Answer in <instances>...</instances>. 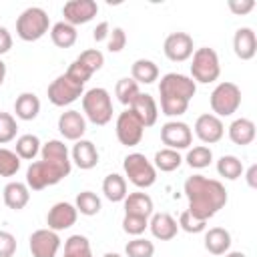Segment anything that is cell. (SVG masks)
I'll use <instances>...</instances> for the list:
<instances>
[{
  "label": "cell",
  "instance_id": "obj_1",
  "mask_svg": "<svg viewBox=\"0 0 257 257\" xmlns=\"http://www.w3.org/2000/svg\"><path fill=\"white\" fill-rule=\"evenodd\" d=\"M185 195L189 199L187 211L201 221H209L227 203V191L223 183L203 175H193L185 181Z\"/></svg>",
  "mask_w": 257,
  "mask_h": 257
},
{
  "label": "cell",
  "instance_id": "obj_2",
  "mask_svg": "<svg viewBox=\"0 0 257 257\" xmlns=\"http://www.w3.org/2000/svg\"><path fill=\"white\" fill-rule=\"evenodd\" d=\"M195 92H197V84L191 76H185L179 72H167L159 82L163 114H167V116L185 114Z\"/></svg>",
  "mask_w": 257,
  "mask_h": 257
},
{
  "label": "cell",
  "instance_id": "obj_3",
  "mask_svg": "<svg viewBox=\"0 0 257 257\" xmlns=\"http://www.w3.org/2000/svg\"><path fill=\"white\" fill-rule=\"evenodd\" d=\"M70 175V159H50L42 157V161L30 163L26 169V185L32 191H42L60 183L64 177Z\"/></svg>",
  "mask_w": 257,
  "mask_h": 257
},
{
  "label": "cell",
  "instance_id": "obj_4",
  "mask_svg": "<svg viewBox=\"0 0 257 257\" xmlns=\"http://www.w3.org/2000/svg\"><path fill=\"white\" fill-rule=\"evenodd\" d=\"M82 110L92 124H106L112 118V100L106 88H90L82 94Z\"/></svg>",
  "mask_w": 257,
  "mask_h": 257
},
{
  "label": "cell",
  "instance_id": "obj_5",
  "mask_svg": "<svg viewBox=\"0 0 257 257\" xmlns=\"http://www.w3.org/2000/svg\"><path fill=\"white\" fill-rule=\"evenodd\" d=\"M48 14L38 6H30L16 20V34L24 42H36L48 32Z\"/></svg>",
  "mask_w": 257,
  "mask_h": 257
},
{
  "label": "cell",
  "instance_id": "obj_6",
  "mask_svg": "<svg viewBox=\"0 0 257 257\" xmlns=\"http://www.w3.org/2000/svg\"><path fill=\"white\" fill-rule=\"evenodd\" d=\"M221 74V64H219V56L213 48L203 46L197 48L193 52V62H191V76L195 82L201 84H209L215 82Z\"/></svg>",
  "mask_w": 257,
  "mask_h": 257
},
{
  "label": "cell",
  "instance_id": "obj_7",
  "mask_svg": "<svg viewBox=\"0 0 257 257\" xmlns=\"http://www.w3.org/2000/svg\"><path fill=\"white\" fill-rule=\"evenodd\" d=\"M209 102L215 116H231L241 106V88L235 82H219L213 88Z\"/></svg>",
  "mask_w": 257,
  "mask_h": 257
},
{
  "label": "cell",
  "instance_id": "obj_8",
  "mask_svg": "<svg viewBox=\"0 0 257 257\" xmlns=\"http://www.w3.org/2000/svg\"><path fill=\"white\" fill-rule=\"evenodd\" d=\"M122 169H124L128 181L139 189H147V187L155 185V181H157V169L143 153L126 155L122 161Z\"/></svg>",
  "mask_w": 257,
  "mask_h": 257
},
{
  "label": "cell",
  "instance_id": "obj_9",
  "mask_svg": "<svg viewBox=\"0 0 257 257\" xmlns=\"http://www.w3.org/2000/svg\"><path fill=\"white\" fill-rule=\"evenodd\" d=\"M82 90H84V84L76 82L72 76H68V74L64 72V74L56 76V78L48 84L46 94H48V100H50L54 106H68V104H72L78 96L84 94Z\"/></svg>",
  "mask_w": 257,
  "mask_h": 257
},
{
  "label": "cell",
  "instance_id": "obj_10",
  "mask_svg": "<svg viewBox=\"0 0 257 257\" xmlns=\"http://www.w3.org/2000/svg\"><path fill=\"white\" fill-rule=\"evenodd\" d=\"M114 131H116V139H118L120 145H124V147H137L141 143V139H143L145 124L141 122V118L131 108H126V110H122L118 114Z\"/></svg>",
  "mask_w": 257,
  "mask_h": 257
},
{
  "label": "cell",
  "instance_id": "obj_11",
  "mask_svg": "<svg viewBox=\"0 0 257 257\" xmlns=\"http://www.w3.org/2000/svg\"><path fill=\"white\" fill-rule=\"evenodd\" d=\"M161 141L163 145H167V149L181 151V149H189V145L193 143V133L187 122L169 120L161 126Z\"/></svg>",
  "mask_w": 257,
  "mask_h": 257
},
{
  "label": "cell",
  "instance_id": "obj_12",
  "mask_svg": "<svg viewBox=\"0 0 257 257\" xmlns=\"http://www.w3.org/2000/svg\"><path fill=\"white\" fill-rule=\"evenodd\" d=\"M98 12V4L94 0H70L62 6V16L64 22H68L70 26H78V24H86L90 22Z\"/></svg>",
  "mask_w": 257,
  "mask_h": 257
},
{
  "label": "cell",
  "instance_id": "obj_13",
  "mask_svg": "<svg viewBox=\"0 0 257 257\" xmlns=\"http://www.w3.org/2000/svg\"><path fill=\"white\" fill-rule=\"evenodd\" d=\"M60 249V237L52 229H36L30 235L32 257H56Z\"/></svg>",
  "mask_w": 257,
  "mask_h": 257
},
{
  "label": "cell",
  "instance_id": "obj_14",
  "mask_svg": "<svg viewBox=\"0 0 257 257\" xmlns=\"http://www.w3.org/2000/svg\"><path fill=\"white\" fill-rule=\"evenodd\" d=\"M165 56L173 62H185L193 56V38L187 32H173L165 38L163 44Z\"/></svg>",
  "mask_w": 257,
  "mask_h": 257
},
{
  "label": "cell",
  "instance_id": "obj_15",
  "mask_svg": "<svg viewBox=\"0 0 257 257\" xmlns=\"http://www.w3.org/2000/svg\"><path fill=\"white\" fill-rule=\"evenodd\" d=\"M76 217H78V211L72 203H66V201H60V203H54L46 215V225L48 229L52 231H64V229H70L74 223H76Z\"/></svg>",
  "mask_w": 257,
  "mask_h": 257
},
{
  "label": "cell",
  "instance_id": "obj_16",
  "mask_svg": "<svg viewBox=\"0 0 257 257\" xmlns=\"http://www.w3.org/2000/svg\"><path fill=\"white\" fill-rule=\"evenodd\" d=\"M195 135L199 137L201 143L205 145H215L223 139L225 135V126L221 122L219 116L211 114V112H205L201 114L197 120H195Z\"/></svg>",
  "mask_w": 257,
  "mask_h": 257
},
{
  "label": "cell",
  "instance_id": "obj_17",
  "mask_svg": "<svg viewBox=\"0 0 257 257\" xmlns=\"http://www.w3.org/2000/svg\"><path fill=\"white\" fill-rule=\"evenodd\" d=\"M58 131L68 141H80L86 133V120L78 110H66L58 116Z\"/></svg>",
  "mask_w": 257,
  "mask_h": 257
},
{
  "label": "cell",
  "instance_id": "obj_18",
  "mask_svg": "<svg viewBox=\"0 0 257 257\" xmlns=\"http://www.w3.org/2000/svg\"><path fill=\"white\" fill-rule=\"evenodd\" d=\"M233 50L237 54V58L241 60H251L257 52V36L253 32V28L243 26L235 32L233 36Z\"/></svg>",
  "mask_w": 257,
  "mask_h": 257
},
{
  "label": "cell",
  "instance_id": "obj_19",
  "mask_svg": "<svg viewBox=\"0 0 257 257\" xmlns=\"http://www.w3.org/2000/svg\"><path fill=\"white\" fill-rule=\"evenodd\" d=\"M128 108L141 118V122L145 124V128H147V126H153V124L157 122L159 108H157V102H155V98H153L151 94H147V92H139V96L131 102Z\"/></svg>",
  "mask_w": 257,
  "mask_h": 257
},
{
  "label": "cell",
  "instance_id": "obj_20",
  "mask_svg": "<svg viewBox=\"0 0 257 257\" xmlns=\"http://www.w3.org/2000/svg\"><path fill=\"white\" fill-rule=\"evenodd\" d=\"M2 197H4V205H6L8 209L20 211V209H24V207L28 205V201H30V189H28L26 183L12 181V183H8V185L4 187Z\"/></svg>",
  "mask_w": 257,
  "mask_h": 257
},
{
  "label": "cell",
  "instance_id": "obj_21",
  "mask_svg": "<svg viewBox=\"0 0 257 257\" xmlns=\"http://www.w3.org/2000/svg\"><path fill=\"white\" fill-rule=\"evenodd\" d=\"M151 233L153 237L161 239V241H171L177 237V231H179V223L169 215V213H155L151 217Z\"/></svg>",
  "mask_w": 257,
  "mask_h": 257
},
{
  "label": "cell",
  "instance_id": "obj_22",
  "mask_svg": "<svg viewBox=\"0 0 257 257\" xmlns=\"http://www.w3.org/2000/svg\"><path fill=\"white\" fill-rule=\"evenodd\" d=\"M72 161L78 169L82 171H88V169H94L96 163H98V151L96 147L90 143V141H76V145L72 147Z\"/></svg>",
  "mask_w": 257,
  "mask_h": 257
},
{
  "label": "cell",
  "instance_id": "obj_23",
  "mask_svg": "<svg viewBox=\"0 0 257 257\" xmlns=\"http://www.w3.org/2000/svg\"><path fill=\"white\" fill-rule=\"evenodd\" d=\"M153 199L147 193H128L124 197V215H137L149 219L153 215Z\"/></svg>",
  "mask_w": 257,
  "mask_h": 257
},
{
  "label": "cell",
  "instance_id": "obj_24",
  "mask_svg": "<svg viewBox=\"0 0 257 257\" xmlns=\"http://www.w3.org/2000/svg\"><path fill=\"white\" fill-rule=\"evenodd\" d=\"M231 247V233L223 227H213L205 233V249L211 255H225Z\"/></svg>",
  "mask_w": 257,
  "mask_h": 257
},
{
  "label": "cell",
  "instance_id": "obj_25",
  "mask_svg": "<svg viewBox=\"0 0 257 257\" xmlns=\"http://www.w3.org/2000/svg\"><path fill=\"white\" fill-rule=\"evenodd\" d=\"M229 139L239 147L251 145L255 141V122L249 118H235L229 124Z\"/></svg>",
  "mask_w": 257,
  "mask_h": 257
},
{
  "label": "cell",
  "instance_id": "obj_26",
  "mask_svg": "<svg viewBox=\"0 0 257 257\" xmlns=\"http://www.w3.org/2000/svg\"><path fill=\"white\" fill-rule=\"evenodd\" d=\"M14 112L20 120H34L40 112V98L34 92H22L14 102Z\"/></svg>",
  "mask_w": 257,
  "mask_h": 257
},
{
  "label": "cell",
  "instance_id": "obj_27",
  "mask_svg": "<svg viewBox=\"0 0 257 257\" xmlns=\"http://www.w3.org/2000/svg\"><path fill=\"white\" fill-rule=\"evenodd\" d=\"M131 78L137 84H153L159 78V66L149 58H139L131 66Z\"/></svg>",
  "mask_w": 257,
  "mask_h": 257
},
{
  "label": "cell",
  "instance_id": "obj_28",
  "mask_svg": "<svg viewBox=\"0 0 257 257\" xmlns=\"http://www.w3.org/2000/svg\"><path fill=\"white\" fill-rule=\"evenodd\" d=\"M102 193H104V197H106L108 201H112V203L124 201V197L128 195V193H126V181H124V177H120V175H116V173L106 175L104 181H102Z\"/></svg>",
  "mask_w": 257,
  "mask_h": 257
},
{
  "label": "cell",
  "instance_id": "obj_29",
  "mask_svg": "<svg viewBox=\"0 0 257 257\" xmlns=\"http://www.w3.org/2000/svg\"><path fill=\"white\" fill-rule=\"evenodd\" d=\"M50 38H52L54 46H58V48H70L76 42L78 32H76L74 26H70L68 22L62 20V22H56L50 28Z\"/></svg>",
  "mask_w": 257,
  "mask_h": 257
},
{
  "label": "cell",
  "instance_id": "obj_30",
  "mask_svg": "<svg viewBox=\"0 0 257 257\" xmlns=\"http://www.w3.org/2000/svg\"><path fill=\"white\" fill-rule=\"evenodd\" d=\"M183 163V157L179 155V151H173V149H161L155 153V169L163 171V173H171L175 169H179Z\"/></svg>",
  "mask_w": 257,
  "mask_h": 257
},
{
  "label": "cell",
  "instance_id": "obj_31",
  "mask_svg": "<svg viewBox=\"0 0 257 257\" xmlns=\"http://www.w3.org/2000/svg\"><path fill=\"white\" fill-rule=\"evenodd\" d=\"M62 257H92L90 243L84 235H70L64 241V255Z\"/></svg>",
  "mask_w": 257,
  "mask_h": 257
},
{
  "label": "cell",
  "instance_id": "obj_32",
  "mask_svg": "<svg viewBox=\"0 0 257 257\" xmlns=\"http://www.w3.org/2000/svg\"><path fill=\"white\" fill-rule=\"evenodd\" d=\"M14 153L20 159H24V161H32L40 153V139L36 135H22V137H18Z\"/></svg>",
  "mask_w": 257,
  "mask_h": 257
},
{
  "label": "cell",
  "instance_id": "obj_33",
  "mask_svg": "<svg viewBox=\"0 0 257 257\" xmlns=\"http://www.w3.org/2000/svg\"><path fill=\"white\" fill-rule=\"evenodd\" d=\"M217 173L225 177L227 181H235L243 175V163L233 155H223L217 161Z\"/></svg>",
  "mask_w": 257,
  "mask_h": 257
},
{
  "label": "cell",
  "instance_id": "obj_34",
  "mask_svg": "<svg viewBox=\"0 0 257 257\" xmlns=\"http://www.w3.org/2000/svg\"><path fill=\"white\" fill-rule=\"evenodd\" d=\"M139 92H141L139 84L133 78H120L116 82V86H114V94H116L118 102L124 104V106H131V102L139 96Z\"/></svg>",
  "mask_w": 257,
  "mask_h": 257
},
{
  "label": "cell",
  "instance_id": "obj_35",
  "mask_svg": "<svg viewBox=\"0 0 257 257\" xmlns=\"http://www.w3.org/2000/svg\"><path fill=\"white\" fill-rule=\"evenodd\" d=\"M76 211L86 215V217H92L100 211V199L92 193V191H82L76 195V203H74Z\"/></svg>",
  "mask_w": 257,
  "mask_h": 257
},
{
  "label": "cell",
  "instance_id": "obj_36",
  "mask_svg": "<svg viewBox=\"0 0 257 257\" xmlns=\"http://www.w3.org/2000/svg\"><path fill=\"white\" fill-rule=\"evenodd\" d=\"M185 161H187V165H189L191 169H205V167L211 165L213 153H211L209 147L199 145V147H193V149L187 153V159H185Z\"/></svg>",
  "mask_w": 257,
  "mask_h": 257
},
{
  "label": "cell",
  "instance_id": "obj_37",
  "mask_svg": "<svg viewBox=\"0 0 257 257\" xmlns=\"http://www.w3.org/2000/svg\"><path fill=\"white\" fill-rule=\"evenodd\" d=\"M124 253H126V257H153L155 255V245L149 239L137 237V239L126 243Z\"/></svg>",
  "mask_w": 257,
  "mask_h": 257
},
{
  "label": "cell",
  "instance_id": "obj_38",
  "mask_svg": "<svg viewBox=\"0 0 257 257\" xmlns=\"http://www.w3.org/2000/svg\"><path fill=\"white\" fill-rule=\"evenodd\" d=\"M20 169V157L14 151L0 149V177H12Z\"/></svg>",
  "mask_w": 257,
  "mask_h": 257
},
{
  "label": "cell",
  "instance_id": "obj_39",
  "mask_svg": "<svg viewBox=\"0 0 257 257\" xmlns=\"http://www.w3.org/2000/svg\"><path fill=\"white\" fill-rule=\"evenodd\" d=\"M76 60H78L82 66H86V68L94 74L96 70L102 68V64H104V54H102L100 50H96V48H90V50L80 52V54L76 56Z\"/></svg>",
  "mask_w": 257,
  "mask_h": 257
},
{
  "label": "cell",
  "instance_id": "obj_40",
  "mask_svg": "<svg viewBox=\"0 0 257 257\" xmlns=\"http://www.w3.org/2000/svg\"><path fill=\"white\" fill-rule=\"evenodd\" d=\"M16 133H18L16 118L8 112H0V145H6L10 141H14Z\"/></svg>",
  "mask_w": 257,
  "mask_h": 257
},
{
  "label": "cell",
  "instance_id": "obj_41",
  "mask_svg": "<svg viewBox=\"0 0 257 257\" xmlns=\"http://www.w3.org/2000/svg\"><path fill=\"white\" fill-rule=\"evenodd\" d=\"M149 227V219L145 217H137V215H124L122 219V231L128 235L139 237L141 233H145V229Z\"/></svg>",
  "mask_w": 257,
  "mask_h": 257
},
{
  "label": "cell",
  "instance_id": "obj_42",
  "mask_svg": "<svg viewBox=\"0 0 257 257\" xmlns=\"http://www.w3.org/2000/svg\"><path fill=\"white\" fill-rule=\"evenodd\" d=\"M179 227L187 233H201V231H205L207 221H201V219L193 217L189 211H183L181 217H179Z\"/></svg>",
  "mask_w": 257,
  "mask_h": 257
},
{
  "label": "cell",
  "instance_id": "obj_43",
  "mask_svg": "<svg viewBox=\"0 0 257 257\" xmlns=\"http://www.w3.org/2000/svg\"><path fill=\"white\" fill-rule=\"evenodd\" d=\"M126 46V34L120 26L112 28L110 34H108V50L110 52H120L122 48Z\"/></svg>",
  "mask_w": 257,
  "mask_h": 257
},
{
  "label": "cell",
  "instance_id": "obj_44",
  "mask_svg": "<svg viewBox=\"0 0 257 257\" xmlns=\"http://www.w3.org/2000/svg\"><path fill=\"white\" fill-rule=\"evenodd\" d=\"M16 253V237L8 231H0V257H12Z\"/></svg>",
  "mask_w": 257,
  "mask_h": 257
},
{
  "label": "cell",
  "instance_id": "obj_45",
  "mask_svg": "<svg viewBox=\"0 0 257 257\" xmlns=\"http://www.w3.org/2000/svg\"><path fill=\"white\" fill-rule=\"evenodd\" d=\"M66 74H68V76H72V78H74L76 82H80V84H86V80L92 76V72H90L86 66H82L78 60H74V62L68 66Z\"/></svg>",
  "mask_w": 257,
  "mask_h": 257
},
{
  "label": "cell",
  "instance_id": "obj_46",
  "mask_svg": "<svg viewBox=\"0 0 257 257\" xmlns=\"http://www.w3.org/2000/svg\"><path fill=\"white\" fill-rule=\"evenodd\" d=\"M227 6H229V10L233 14L243 16V14H247V12H251L255 8V2L253 0H229Z\"/></svg>",
  "mask_w": 257,
  "mask_h": 257
},
{
  "label": "cell",
  "instance_id": "obj_47",
  "mask_svg": "<svg viewBox=\"0 0 257 257\" xmlns=\"http://www.w3.org/2000/svg\"><path fill=\"white\" fill-rule=\"evenodd\" d=\"M108 34H110V26H108V22H98L96 28L92 30V38H94V42H102V40H106Z\"/></svg>",
  "mask_w": 257,
  "mask_h": 257
},
{
  "label": "cell",
  "instance_id": "obj_48",
  "mask_svg": "<svg viewBox=\"0 0 257 257\" xmlns=\"http://www.w3.org/2000/svg\"><path fill=\"white\" fill-rule=\"evenodd\" d=\"M10 48H12V36L4 26H0V56L6 54Z\"/></svg>",
  "mask_w": 257,
  "mask_h": 257
},
{
  "label": "cell",
  "instance_id": "obj_49",
  "mask_svg": "<svg viewBox=\"0 0 257 257\" xmlns=\"http://www.w3.org/2000/svg\"><path fill=\"white\" fill-rule=\"evenodd\" d=\"M245 179H247V185H249L251 189H257V165H251V167L247 169Z\"/></svg>",
  "mask_w": 257,
  "mask_h": 257
},
{
  "label": "cell",
  "instance_id": "obj_50",
  "mask_svg": "<svg viewBox=\"0 0 257 257\" xmlns=\"http://www.w3.org/2000/svg\"><path fill=\"white\" fill-rule=\"evenodd\" d=\"M4 78H6V64H4V60L0 58V86H2Z\"/></svg>",
  "mask_w": 257,
  "mask_h": 257
},
{
  "label": "cell",
  "instance_id": "obj_51",
  "mask_svg": "<svg viewBox=\"0 0 257 257\" xmlns=\"http://www.w3.org/2000/svg\"><path fill=\"white\" fill-rule=\"evenodd\" d=\"M225 257H247V255L241 251H231V253H225Z\"/></svg>",
  "mask_w": 257,
  "mask_h": 257
},
{
  "label": "cell",
  "instance_id": "obj_52",
  "mask_svg": "<svg viewBox=\"0 0 257 257\" xmlns=\"http://www.w3.org/2000/svg\"><path fill=\"white\" fill-rule=\"evenodd\" d=\"M102 257H120V255H118V253H104Z\"/></svg>",
  "mask_w": 257,
  "mask_h": 257
}]
</instances>
